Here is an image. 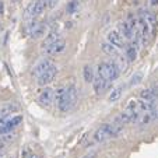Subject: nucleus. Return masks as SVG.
Listing matches in <instances>:
<instances>
[{
    "mask_svg": "<svg viewBox=\"0 0 158 158\" xmlns=\"http://www.w3.org/2000/svg\"><path fill=\"white\" fill-rule=\"evenodd\" d=\"M52 64V62H49L48 59H44V60H41V62L38 63V64L34 67V72H32V76L34 77H36V78H39L42 74H44L45 72H46V69H48L49 66Z\"/></svg>",
    "mask_w": 158,
    "mask_h": 158,
    "instance_id": "obj_8",
    "label": "nucleus"
},
{
    "mask_svg": "<svg viewBox=\"0 0 158 158\" xmlns=\"http://www.w3.org/2000/svg\"><path fill=\"white\" fill-rule=\"evenodd\" d=\"M157 119H158V110H157Z\"/></svg>",
    "mask_w": 158,
    "mask_h": 158,
    "instance_id": "obj_33",
    "label": "nucleus"
},
{
    "mask_svg": "<svg viewBox=\"0 0 158 158\" xmlns=\"http://www.w3.org/2000/svg\"><path fill=\"white\" fill-rule=\"evenodd\" d=\"M93 84H94V89H95V93L97 94H101V93H104L105 89L108 88V85H109V81H108L105 77H102V76L97 74L95 77H94Z\"/></svg>",
    "mask_w": 158,
    "mask_h": 158,
    "instance_id": "obj_6",
    "label": "nucleus"
},
{
    "mask_svg": "<svg viewBox=\"0 0 158 158\" xmlns=\"http://www.w3.org/2000/svg\"><path fill=\"white\" fill-rule=\"evenodd\" d=\"M123 88H125V85H119V87H116V88L112 89L110 94H109V97H108V101L109 102L119 101L120 97H122V94H123Z\"/></svg>",
    "mask_w": 158,
    "mask_h": 158,
    "instance_id": "obj_11",
    "label": "nucleus"
},
{
    "mask_svg": "<svg viewBox=\"0 0 158 158\" xmlns=\"http://www.w3.org/2000/svg\"><path fill=\"white\" fill-rule=\"evenodd\" d=\"M67 94H69L70 104H72V108H73L76 105V102H77V91H76V87L74 85L67 87Z\"/></svg>",
    "mask_w": 158,
    "mask_h": 158,
    "instance_id": "obj_18",
    "label": "nucleus"
},
{
    "mask_svg": "<svg viewBox=\"0 0 158 158\" xmlns=\"http://www.w3.org/2000/svg\"><path fill=\"white\" fill-rule=\"evenodd\" d=\"M0 30H2V24H0Z\"/></svg>",
    "mask_w": 158,
    "mask_h": 158,
    "instance_id": "obj_34",
    "label": "nucleus"
},
{
    "mask_svg": "<svg viewBox=\"0 0 158 158\" xmlns=\"http://www.w3.org/2000/svg\"><path fill=\"white\" fill-rule=\"evenodd\" d=\"M15 110H17V106H15V105L6 104L0 108V116H7V115H10L11 112H15Z\"/></svg>",
    "mask_w": 158,
    "mask_h": 158,
    "instance_id": "obj_17",
    "label": "nucleus"
},
{
    "mask_svg": "<svg viewBox=\"0 0 158 158\" xmlns=\"http://www.w3.org/2000/svg\"><path fill=\"white\" fill-rule=\"evenodd\" d=\"M15 137H17V134H15L13 130H9L7 133H4V134H3L2 140H3V141H9V143H10V141L15 140Z\"/></svg>",
    "mask_w": 158,
    "mask_h": 158,
    "instance_id": "obj_25",
    "label": "nucleus"
},
{
    "mask_svg": "<svg viewBox=\"0 0 158 158\" xmlns=\"http://www.w3.org/2000/svg\"><path fill=\"white\" fill-rule=\"evenodd\" d=\"M141 80H143V74H141V73H136L130 80V85H137Z\"/></svg>",
    "mask_w": 158,
    "mask_h": 158,
    "instance_id": "obj_26",
    "label": "nucleus"
},
{
    "mask_svg": "<svg viewBox=\"0 0 158 158\" xmlns=\"http://www.w3.org/2000/svg\"><path fill=\"white\" fill-rule=\"evenodd\" d=\"M108 42H109V44H112L114 46H116L118 49L125 46L122 35H120L118 31H115V30H112V31H109V32H108Z\"/></svg>",
    "mask_w": 158,
    "mask_h": 158,
    "instance_id": "obj_7",
    "label": "nucleus"
},
{
    "mask_svg": "<svg viewBox=\"0 0 158 158\" xmlns=\"http://www.w3.org/2000/svg\"><path fill=\"white\" fill-rule=\"evenodd\" d=\"M56 74H57V67H56V64H53V63H52L48 69H46V72H45L44 74L38 78V84H39V85H46V84L52 83V81H53V78L56 77Z\"/></svg>",
    "mask_w": 158,
    "mask_h": 158,
    "instance_id": "obj_3",
    "label": "nucleus"
},
{
    "mask_svg": "<svg viewBox=\"0 0 158 158\" xmlns=\"http://www.w3.org/2000/svg\"><path fill=\"white\" fill-rule=\"evenodd\" d=\"M78 11V2L77 0H72L69 4H67V13L69 14H73V13Z\"/></svg>",
    "mask_w": 158,
    "mask_h": 158,
    "instance_id": "obj_24",
    "label": "nucleus"
},
{
    "mask_svg": "<svg viewBox=\"0 0 158 158\" xmlns=\"http://www.w3.org/2000/svg\"><path fill=\"white\" fill-rule=\"evenodd\" d=\"M140 98L144 99V101H155L154 95H152L151 89H143L140 93Z\"/></svg>",
    "mask_w": 158,
    "mask_h": 158,
    "instance_id": "obj_21",
    "label": "nucleus"
},
{
    "mask_svg": "<svg viewBox=\"0 0 158 158\" xmlns=\"http://www.w3.org/2000/svg\"><path fill=\"white\" fill-rule=\"evenodd\" d=\"M108 63V81H115L118 77H119V69L118 66L115 64V62H106Z\"/></svg>",
    "mask_w": 158,
    "mask_h": 158,
    "instance_id": "obj_9",
    "label": "nucleus"
},
{
    "mask_svg": "<svg viewBox=\"0 0 158 158\" xmlns=\"http://www.w3.org/2000/svg\"><path fill=\"white\" fill-rule=\"evenodd\" d=\"M31 158H38V157H36V155H31Z\"/></svg>",
    "mask_w": 158,
    "mask_h": 158,
    "instance_id": "obj_32",
    "label": "nucleus"
},
{
    "mask_svg": "<svg viewBox=\"0 0 158 158\" xmlns=\"http://www.w3.org/2000/svg\"><path fill=\"white\" fill-rule=\"evenodd\" d=\"M151 4H152V6H155V4H158V0H151Z\"/></svg>",
    "mask_w": 158,
    "mask_h": 158,
    "instance_id": "obj_29",
    "label": "nucleus"
},
{
    "mask_svg": "<svg viewBox=\"0 0 158 158\" xmlns=\"http://www.w3.org/2000/svg\"><path fill=\"white\" fill-rule=\"evenodd\" d=\"M23 122V118L20 116V115H17V116H14V118H11L10 120H7V126H9L10 129H13V127H15V126H18L20 123Z\"/></svg>",
    "mask_w": 158,
    "mask_h": 158,
    "instance_id": "obj_22",
    "label": "nucleus"
},
{
    "mask_svg": "<svg viewBox=\"0 0 158 158\" xmlns=\"http://www.w3.org/2000/svg\"><path fill=\"white\" fill-rule=\"evenodd\" d=\"M136 57H137V49H136V46L134 45H129L127 48H126V59L129 62H133V60H136Z\"/></svg>",
    "mask_w": 158,
    "mask_h": 158,
    "instance_id": "obj_16",
    "label": "nucleus"
},
{
    "mask_svg": "<svg viewBox=\"0 0 158 158\" xmlns=\"http://www.w3.org/2000/svg\"><path fill=\"white\" fill-rule=\"evenodd\" d=\"M101 49H102L104 53L109 55V56H118V48L114 46L112 44H109V42H104V44H101Z\"/></svg>",
    "mask_w": 158,
    "mask_h": 158,
    "instance_id": "obj_13",
    "label": "nucleus"
},
{
    "mask_svg": "<svg viewBox=\"0 0 158 158\" xmlns=\"http://www.w3.org/2000/svg\"><path fill=\"white\" fill-rule=\"evenodd\" d=\"M3 147H4V141H3V140H2V139H0V150L3 148Z\"/></svg>",
    "mask_w": 158,
    "mask_h": 158,
    "instance_id": "obj_28",
    "label": "nucleus"
},
{
    "mask_svg": "<svg viewBox=\"0 0 158 158\" xmlns=\"http://www.w3.org/2000/svg\"><path fill=\"white\" fill-rule=\"evenodd\" d=\"M46 3H48L49 9H55V7H56V4L59 3V0H46Z\"/></svg>",
    "mask_w": 158,
    "mask_h": 158,
    "instance_id": "obj_27",
    "label": "nucleus"
},
{
    "mask_svg": "<svg viewBox=\"0 0 158 158\" xmlns=\"http://www.w3.org/2000/svg\"><path fill=\"white\" fill-rule=\"evenodd\" d=\"M44 34H45V24H41V23H39V24L36 25L35 30L32 31V34H31V35H32L34 38H41Z\"/></svg>",
    "mask_w": 158,
    "mask_h": 158,
    "instance_id": "obj_20",
    "label": "nucleus"
},
{
    "mask_svg": "<svg viewBox=\"0 0 158 158\" xmlns=\"http://www.w3.org/2000/svg\"><path fill=\"white\" fill-rule=\"evenodd\" d=\"M83 77H84V80H85V83H93L94 81V77H95V76H94V69L89 64L84 66Z\"/></svg>",
    "mask_w": 158,
    "mask_h": 158,
    "instance_id": "obj_14",
    "label": "nucleus"
},
{
    "mask_svg": "<svg viewBox=\"0 0 158 158\" xmlns=\"http://www.w3.org/2000/svg\"><path fill=\"white\" fill-rule=\"evenodd\" d=\"M64 48H66V41L59 38L55 42L49 44L48 46H45L42 51H45V53H48V55H57V53H62L64 51Z\"/></svg>",
    "mask_w": 158,
    "mask_h": 158,
    "instance_id": "obj_2",
    "label": "nucleus"
},
{
    "mask_svg": "<svg viewBox=\"0 0 158 158\" xmlns=\"http://www.w3.org/2000/svg\"><path fill=\"white\" fill-rule=\"evenodd\" d=\"M118 32H119L120 35L123 34V36H125V38H129V39L133 36V34H131L133 31H131V28L127 25L126 21H119V23H118Z\"/></svg>",
    "mask_w": 158,
    "mask_h": 158,
    "instance_id": "obj_10",
    "label": "nucleus"
},
{
    "mask_svg": "<svg viewBox=\"0 0 158 158\" xmlns=\"http://www.w3.org/2000/svg\"><path fill=\"white\" fill-rule=\"evenodd\" d=\"M83 158H95L94 155H85V157H83Z\"/></svg>",
    "mask_w": 158,
    "mask_h": 158,
    "instance_id": "obj_31",
    "label": "nucleus"
},
{
    "mask_svg": "<svg viewBox=\"0 0 158 158\" xmlns=\"http://www.w3.org/2000/svg\"><path fill=\"white\" fill-rule=\"evenodd\" d=\"M48 3H46V0H36L35 3H34V18L41 15L42 13L45 11Z\"/></svg>",
    "mask_w": 158,
    "mask_h": 158,
    "instance_id": "obj_12",
    "label": "nucleus"
},
{
    "mask_svg": "<svg viewBox=\"0 0 158 158\" xmlns=\"http://www.w3.org/2000/svg\"><path fill=\"white\" fill-rule=\"evenodd\" d=\"M110 137V131H109V123H106V125H102L101 127L98 129V130L94 133V141L95 143H102V141H105L106 139Z\"/></svg>",
    "mask_w": 158,
    "mask_h": 158,
    "instance_id": "obj_4",
    "label": "nucleus"
},
{
    "mask_svg": "<svg viewBox=\"0 0 158 158\" xmlns=\"http://www.w3.org/2000/svg\"><path fill=\"white\" fill-rule=\"evenodd\" d=\"M24 18H25V20H32V18H34V2L27 6L25 13H24Z\"/></svg>",
    "mask_w": 158,
    "mask_h": 158,
    "instance_id": "obj_23",
    "label": "nucleus"
},
{
    "mask_svg": "<svg viewBox=\"0 0 158 158\" xmlns=\"http://www.w3.org/2000/svg\"><path fill=\"white\" fill-rule=\"evenodd\" d=\"M143 18H144V21H146V23H147V25H148V28H151V31H154L155 24H157V20H155V15L152 14V13H150V11H146V13H144V15H143Z\"/></svg>",
    "mask_w": 158,
    "mask_h": 158,
    "instance_id": "obj_15",
    "label": "nucleus"
},
{
    "mask_svg": "<svg viewBox=\"0 0 158 158\" xmlns=\"http://www.w3.org/2000/svg\"><path fill=\"white\" fill-rule=\"evenodd\" d=\"M53 99H55V91L52 88H45L41 93V95L38 97L39 104L44 105V106H49Z\"/></svg>",
    "mask_w": 158,
    "mask_h": 158,
    "instance_id": "obj_5",
    "label": "nucleus"
},
{
    "mask_svg": "<svg viewBox=\"0 0 158 158\" xmlns=\"http://www.w3.org/2000/svg\"><path fill=\"white\" fill-rule=\"evenodd\" d=\"M0 158H6V154H4V152H0Z\"/></svg>",
    "mask_w": 158,
    "mask_h": 158,
    "instance_id": "obj_30",
    "label": "nucleus"
},
{
    "mask_svg": "<svg viewBox=\"0 0 158 158\" xmlns=\"http://www.w3.org/2000/svg\"><path fill=\"white\" fill-rule=\"evenodd\" d=\"M55 99H56L57 109L60 112H67L72 109V104H70L69 94H67V87H60L55 94Z\"/></svg>",
    "mask_w": 158,
    "mask_h": 158,
    "instance_id": "obj_1",
    "label": "nucleus"
},
{
    "mask_svg": "<svg viewBox=\"0 0 158 158\" xmlns=\"http://www.w3.org/2000/svg\"><path fill=\"white\" fill-rule=\"evenodd\" d=\"M115 64L118 66V69H119V72H125V70L127 69V59H126L125 56H119V55H118Z\"/></svg>",
    "mask_w": 158,
    "mask_h": 158,
    "instance_id": "obj_19",
    "label": "nucleus"
}]
</instances>
